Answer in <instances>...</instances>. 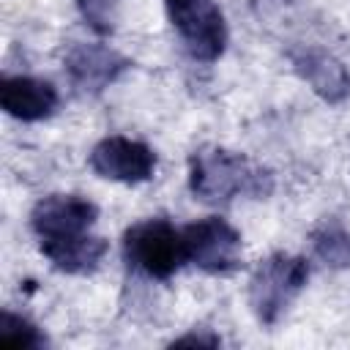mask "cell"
<instances>
[{"instance_id":"5b68a950","label":"cell","mask_w":350,"mask_h":350,"mask_svg":"<svg viewBox=\"0 0 350 350\" xmlns=\"http://www.w3.org/2000/svg\"><path fill=\"white\" fill-rule=\"evenodd\" d=\"M164 11L194 60L213 63L221 57L227 46V22L213 0H164Z\"/></svg>"},{"instance_id":"8992f818","label":"cell","mask_w":350,"mask_h":350,"mask_svg":"<svg viewBox=\"0 0 350 350\" xmlns=\"http://www.w3.org/2000/svg\"><path fill=\"white\" fill-rule=\"evenodd\" d=\"M186 262L205 273L224 276L241 265V232L221 216H205L183 227Z\"/></svg>"},{"instance_id":"5bb4252c","label":"cell","mask_w":350,"mask_h":350,"mask_svg":"<svg viewBox=\"0 0 350 350\" xmlns=\"http://www.w3.org/2000/svg\"><path fill=\"white\" fill-rule=\"evenodd\" d=\"M219 347L221 345V339L216 336V334H202V331H191V334H186V336H178V339H172V347Z\"/></svg>"},{"instance_id":"30bf717a","label":"cell","mask_w":350,"mask_h":350,"mask_svg":"<svg viewBox=\"0 0 350 350\" xmlns=\"http://www.w3.org/2000/svg\"><path fill=\"white\" fill-rule=\"evenodd\" d=\"M60 104V96L52 82L27 77V74H5L0 79V107L5 115L22 120V123H36L49 118Z\"/></svg>"},{"instance_id":"277c9868","label":"cell","mask_w":350,"mask_h":350,"mask_svg":"<svg viewBox=\"0 0 350 350\" xmlns=\"http://www.w3.org/2000/svg\"><path fill=\"white\" fill-rule=\"evenodd\" d=\"M123 257L134 271L164 282L186 262L183 230L172 227L167 219L134 221L123 232Z\"/></svg>"},{"instance_id":"8fae6325","label":"cell","mask_w":350,"mask_h":350,"mask_svg":"<svg viewBox=\"0 0 350 350\" xmlns=\"http://www.w3.org/2000/svg\"><path fill=\"white\" fill-rule=\"evenodd\" d=\"M312 249L323 265L334 271L350 268V232L339 221H323L312 232Z\"/></svg>"},{"instance_id":"ba28073f","label":"cell","mask_w":350,"mask_h":350,"mask_svg":"<svg viewBox=\"0 0 350 350\" xmlns=\"http://www.w3.org/2000/svg\"><path fill=\"white\" fill-rule=\"evenodd\" d=\"M63 66L71 85L79 93L96 96L104 88H109L131 66V60L107 44H74L66 52Z\"/></svg>"},{"instance_id":"3957f363","label":"cell","mask_w":350,"mask_h":350,"mask_svg":"<svg viewBox=\"0 0 350 350\" xmlns=\"http://www.w3.org/2000/svg\"><path fill=\"white\" fill-rule=\"evenodd\" d=\"M309 282V262L298 254L273 252L249 276V306L262 325H276Z\"/></svg>"},{"instance_id":"6da1fadb","label":"cell","mask_w":350,"mask_h":350,"mask_svg":"<svg viewBox=\"0 0 350 350\" xmlns=\"http://www.w3.org/2000/svg\"><path fill=\"white\" fill-rule=\"evenodd\" d=\"M96 219L98 208L88 197L46 194L30 211V230L55 271L82 276L93 273L109 252V243L90 232Z\"/></svg>"},{"instance_id":"7c38bea8","label":"cell","mask_w":350,"mask_h":350,"mask_svg":"<svg viewBox=\"0 0 350 350\" xmlns=\"http://www.w3.org/2000/svg\"><path fill=\"white\" fill-rule=\"evenodd\" d=\"M44 345H46V336L38 331L36 323H30L25 314H16L11 309L3 312L0 347H5V350H38Z\"/></svg>"},{"instance_id":"7a4b0ae2","label":"cell","mask_w":350,"mask_h":350,"mask_svg":"<svg viewBox=\"0 0 350 350\" xmlns=\"http://www.w3.org/2000/svg\"><path fill=\"white\" fill-rule=\"evenodd\" d=\"M189 189L208 205H227L235 197H268L273 175L243 153L200 145L189 153Z\"/></svg>"},{"instance_id":"9c48e42d","label":"cell","mask_w":350,"mask_h":350,"mask_svg":"<svg viewBox=\"0 0 350 350\" xmlns=\"http://www.w3.org/2000/svg\"><path fill=\"white\" fill-rule=\"evenodd\" d=\"M295 74L328 104H342L350 96V71L347 66L320 46H295L290 52Z\"/></svg>"},{"instance_id":"4fadbf2b","label":"cell","mask_w":350,"mask_h":350,"mask_svg":"<svg viewBox=\"0 0 350 350\" xmlns=\"http://www.w3.org/2000/svg\"><path fill=\"white\" fill-rule=\"evenodd\" d=\"M85 22L98 33L107 36L115 27V0H77Z\"/></svg>"},{"instance_id":"52a82bcc","label":"cell","mask_w":350,"mask_h":350,"mask_svg":"<svg viewBox=\"0 0 350 350\" xmlns=\"http://www.w3.org/2000/svg\"><path fill=\"white\" fill-rule=\"evenodd\" d=\"M88 164L98 178L118 183H142L150 180L156 172V153L139 139L109 134L93 145Z\"/></svg>"}]
</instances>
